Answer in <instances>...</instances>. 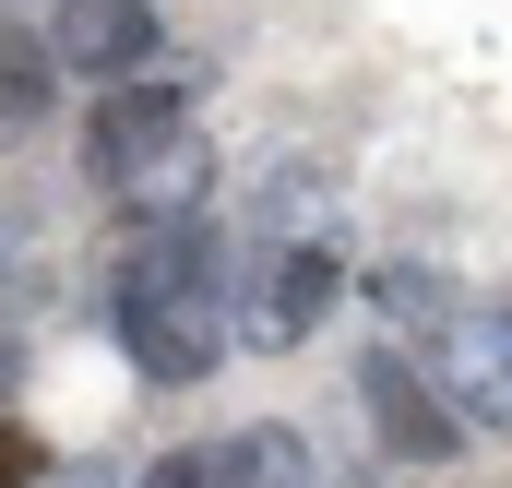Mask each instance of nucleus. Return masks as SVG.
Returning <instances> with one entry per match:
<instances>
[{"mask_svg": "<svg viewBox=\"0 0 512 488\" xmlns=\"http://www.w3.org/2000/svg\"><path fill=\"white\" fill-rule=\"evenodd\" d=\"M0 274H12V262H0Z\"/></svg>", "mask_w": 512, "mask_h": 488, "instance_id": "f8f14e48", "label": "nucleus"}, {"mask_svg": "<svg viewBox=\"0 0 512 488\" xmlns=\"http://www.w3.org/2000/svg\"><path fill=\"white\" fill-rule=\"evenodd\" d=\"M179 131H191V84H120V96H96L84 155H96V179L120 191V179H143V167H155Z\"/></svg>", "mask_w": 512, "mask_h": 488, "instance_id": "39448f33", "label": "nucleus"}, {"mask_svg": "<svg viewBox=\"0 0 512 488\" xmlns=\"http://www.w3.org/2000/svg\"><path fill=\"white\" fill-rule=\"evenodd\" d=\"M358 417L382 429L393 465H453V453H465L453 393L429 381V358H405V346H370V358H358Z\"/></svg>", "mask_w": 512, "mask_h": 488, "instance_id": "7ed1b4c3", "label": "nucleus"}, {"mask_svg": "<svg viewBox=\"0 0 512 488\" xmlns=\"http://www.w3.org/2000/svg\"><path fill=\"white\" fill-rule=\"evenodd\" d=\"M48 108H60V48L0 12V131H36Z\"/></svg>", "mask_w": 512, "mask_h": 488, "instance_id": "0eeeda50", "label": "nucleus"}, {"mask_svg": "<svg viewBox=\"0 0 512 488\" xmlns=\"http://www.w3.org/2000/svg\"><path fill=\"white\" fill-rule=\"evenodd\" d=\"M143 488H227V441H179V453H155Z\"/></svg>", "mask_w": 512, "mask_h": 488, "instance_id": "6e6552de", "label": "nucleus"}, {"mask_svg": "<svg viewBox=\"0 0 512 488\" xmlns=\"http://www.w3.org/2000/svg\"><path fill=\"white\" fill-rule=\"evenodd\" d=\"M346 298V250L322 239H262V262H251V286H239V346H298L322 310Z\"/></svg>", "mask_w": 512, "mask_h": 488, "instance_id": "f03ea898", "label": "nucleus"}, {"mask_svg": "<svg viewBox=\"0 0 512 488\" xmlns=\"http://www.w3.org/2000/svg\"><path fill=\"white\" fill-rule=\"evenodd\" d=\"M370 298H382L393 322H429V310H441V286H429V274H405V262H382V274H370Z\"/></svg>", "mask_w": 512, "mask_h": 488, "instance_id": "1a4fd4ad", "label": "nucleus"}, {"mask_svg": "<svg viewBox=\"0 0 512 488\" xmlns=\"http://www.w3.org/2000/svg\"><path fill=\"white\" fill-rule=\"evenodd\" d=\"M36 477H48V441L24 417H0V488H36Z\"/></svg>", "mask_w": 512, "mask_h": 488, "instance_id": "9d476101", "label": "nucleus"}, {"mask_svg": "<svg viewBox=\"0 0 512 488\" xmlns=\"http://www.w3.org/2000/svg\"><path fill=\"white\" fill-rule=\"evenodd\" d=\"M48 48H60V72H84L96 96L167 72V48H155V0H60V12H48Z\"/></svg>", "mask_w": 512, "mask_h": 488, "instance_id": "20e7f679", "label": "nucleus"}, {"mask_svg": "<svg viewBox=\"0 0 512 488\" xmlns=\"http://www.w3.org/2000/svg\"><path fill=\"white\" fill-rule=\"evenodd\" d=\"M239 262L203 215L179 227H131V250L108 262V322H120V358L143 381H215L239 346Z\"/></svg>", "mask_w": 512, "mask_h": 488, "instance_id": "f257e3e1", "label": "nucleus"}, {"mask_svg": "<svg viewBox=\"0 0 512 488\" xmlns=\"http://www.w3.org/2000/svg\"><path fill=\"white\" fill-rule=\"evenodd\" d=\"M429 381L453 393L465 429H512V310H453V334H441Z\"/></svg>", "mask_w": 512, "mask_h": 488, "instance_id": "423d86ee", "label": "nucleus"}, {"mask_svg": "<svg viewBox=\"0 0 512 488\" xmlns=\"http://www.w3.org/2000/svg\"><path fill=\"white\" fill-rule=\"evenodd\" d=\"M12 381H24V358H12V346H0V405H12Z\"/></svg>", "mask_w": 512, "mask_h": 488, "instance_id": "9b49d317", "label": "nucleus"}]
</instances>
